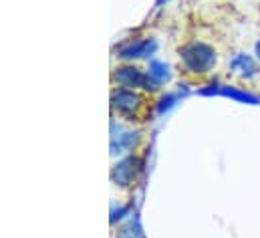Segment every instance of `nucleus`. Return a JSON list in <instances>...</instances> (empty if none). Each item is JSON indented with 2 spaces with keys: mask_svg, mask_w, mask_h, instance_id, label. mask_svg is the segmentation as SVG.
I'll use <instances>...</instances> for the list:
<instances>
[{
  "mask_svg": "<svg viewBox=\"0 0 260 238\" xmlns=\"http://www.w3.org/2000/svg\"><path fill=\"white\" fill-rule=\"evenodd\" d=\"M180 63L186 73L206 75L216 67V51L202 41H192L180 49Z\"/></svg>",
  "mask_w": 260,
  "mask_h": 238,
  "instance_id": "f257e3e1",
  "label": "nucleus"
},
{
  "mask_svg": "<svg viewBox=\"0 0 260 238\" xmlns=\"http://www.w3.org/2000/svg\"><path fill=\"white\" fill-rule=\"evenodd\" d=\"M145 97L141 93H137V89H125L119 87L111 93V107L113 111H117L121 117L127 121L133 119H141L145 115Z\"/></svg>",
  "mask_w": 260,
  "mask_h": 238,
  "instance_id": "f03ea898",
  "label": "nucleus"
},
{
  "mask_svg": "<svg viewBox=\"0 0 260 238\" xmlns=\"http://www.w3.org/2000/svg\"><path fill=\"white\" fill-rule=\"evenodd\" d=\"M113 81H117L119 87L125 89H143V91H155L157 83L149 77V73H143L141 69L133 65H123L113 71Z\"/></svg>",
  "mask_w": 260,
  "mask_h": 238,
  "instance_id": "7ed1b4c3",
  "label": "nucleus"
},
{
  "mask_svg": "<svg viewBox=\"0 0 260 238\" xmlns=\"http://www.w3.org/2000/svg\"><path fill=\"white\" fill-rule=\"evenodd\" d=\"M141 172V160L137 156H129L125 160H121L115 168H113V182L121 188H127V186H135L137 176Z\"/></svg>",
  "mask_w": 260,
  "mask_h": 238,
  "instance_id": "20e7f679",
  "label": "nucleus"
},
{
  "mask_svg": "<svg viewBox=\"0 0 260 238\" xmlns=\"http://www.w3.org/2000/svg\"><path fill=\"white\" fill-rule=\"evenodd\" d=\"M153 51H155L153 39H139V41H133L129 45H125L119 51V57L121 59H139V57H145Z\"/></svg>",
  "mask_w": 260,
  "mask_h": 238,
  "instance_id": "39448f33",
  "label": "nucleus"
},
{
  "mask_svg": "<svg viewBox=\"0 0 260 238\" xmlns=\"http://www.w3.org/2000/svg\"><path fill=\"white\" fill-rule=\"evenodd\" d=\"M230 69H232V73H236V75H240V77H244V79L256 77V75L260 73V69L256 67V63L250 59V57H246V55H238V57H234L232 63H230Z\"/></svg>",
  "mask_w": 260,
  "mask_h": 238,
  "instance_id": "423d86ee",
  "label": "nucleus"
},
{
  "mask_svg": "<svg viewBox=\"0 0 260 238\" xmlns=\"http://www.w3.org/2000/svg\"><path fill=\"white\" fill-rule=\"evenodd\" d=\"M147 73H149V77H151L157 85L164 83V81H168V77H170V75H168V67H166L164 63H151Z\"/></svg>",
  "mask_w": 260,
  "mask_h": 238,
  "instance_id": "0eeeda50",
  "label": "nucleus"
},
{
  "mask_svg": "<svg viewBox=\"0 0 260 238\" xmlns=\"http://www.w3.org/2000/svg\"><path fill=\"white\" fill-rule=\"evenodd\" d=\"M214 93H220V95H226V97H234L238 101H248V103H256L258 99L248 95V93H240L238 89H228V87H222V89H214Z\"/></svg>",
  "mask_w": 260,
  "mask_h": 238,
  "instance_id": "6e6552de",
  "label": "nucleus"
},
{
  "mask_svg": "<svg viewBox=\"0 0 260 238\" xmlns=\"http://www.w3.org/2000/svg\"><path fill=\"white\" fill-rule=\"evenodd\" d=\"M256 57H258V61H260V41L256 43Z\"/></svg>",
  "mask_w": 260,
  "mask_h": 238,
  "instance_id": "1a4fd4ad",
  "label": "nucleus"
},
{
  "mask_svg": "<svg viewBox=\"0 0 260 238\" xmlns=\"http://www.w3.org/2000/svg\"><path fill=\"white\" fill-rule=\"evenodd\" d=\"M164 2H166V0H157V2H155V4H157V6H159V4H164Z\"/></svg>",
  "mask_w": 260,
  "mask_h": 238,
  "instance_id": "9d476101",
  "label": "nucleus"
}]
</instances>
